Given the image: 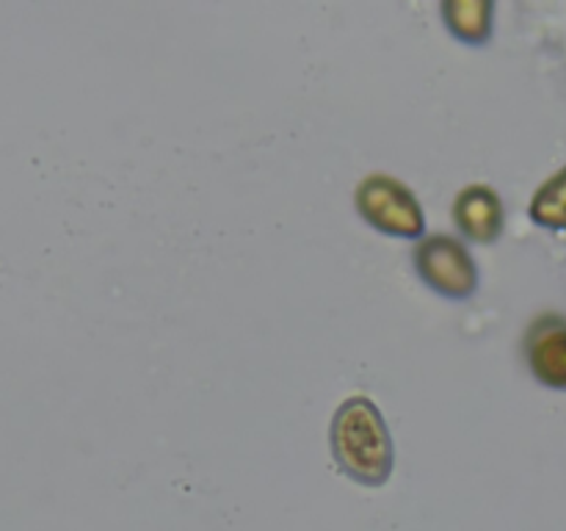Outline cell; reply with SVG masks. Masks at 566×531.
Wrapping results in <instances>:
<instances>
[{
    "instance_id": "obj_1",
    "label": "cell",
    "mask_w": 566,
    "mask_h": 531,
    "mask_svg": "<svg viewBox=\"0 0 566 531\" xmlns=\"http://www.w3.org/2000/svg\"><path fill=\"white\" fill-rule=\"evenodd\" d=\"M329 448L337 468L365 487H381L396 465L390 426L368 396L343 398L329 424Z\"/></svg>"
},
{
    "instance_id": "obj_2",
    "label": "cell",
    "mask_w": 566,
    "mask_h": 531,
    "mask_svg": "<svg viewBox=\"0 0 566 531\" xmlns=\"http://www.w3.org/2000/svg\"><path fill=\"white\" fill-rule=\"evenodd\" d=\"M354 208L365 225L392 238L420 241L426 236V214L418 194L398 177L374 171L354 191Z\"/></svg>"
},
{
    "instance_id": "obj_3",
    "label": "cell",
    "mask_w": 566,
    "mask_h": 531,
    "mask_svg": "<svg viewBox=\"0 0 566 531\" xmlns=\"http://www.w3.org/2000/svg\"><path fill=\"white\" fill-rule=\"evenodd\" d=\"M415 271L434 293L446 299H470L481 285L479 263L468 243L448 232L423 236L412 249Z\"/></svg>"
},
{
    "instance_id": "obj_4",
    "label": "cell",
    "mask_w": 566,
    "mask_h": 531,
    "mask_svg": "<svg viewBox=\"0 0 566 531\" xmlns=\"http://www.w3.org/2000/svg\"><path fill=\"white\" fill-rule=\"evenodd\" d=\"M525 363L536 382L553 391H566V319L542 313L525 332Z\"/></svg>"
},
{
    "instance_id": "obj_5",
    "label": "cell",
    "mask_w": 566,
    "mask_h": 531,
    "mask_svg": "<svg viewBox=\"0 0 566 531\" xmlns=\"http://www.w3.org/2000/svg\"><path fill=\"white\" fill-rule=\"evenodd\" d=\"M453 225L468 241L495 243L506 230V205L486 183H470L453 199Z\"/></svg>"
},
{
    "instance_id": "obj_6",
    "label": "cell",
    "mask_w": 566,
    "mask_h": 531,
    "mask_svg": "<svg viewBox=\"0 0 566 531\" xmlns=\"http://www.w3.org/2000/svg\"><path fill=\"white\" fill-rule=\"evenodd\" d=\"M440 17L448 31L470 48H484L495 28L492 0H442Z\"/></svg>"
},
{
    "instance_id": "obj_7",
    "label": "cell",
    "mask_w": 566,
    "mask_h": 531,
    "mask_svg": "<svg viewBox=\"0 0 566 531\" xmlns=\"http://www.w3.org/2000/svg\"><path fill=\"white\" fill-rule=\"evenodd\" d=\"M528 216L536 227L566 230V166L536 188L528 205Z\"/></svg>"
}]
</instances>
